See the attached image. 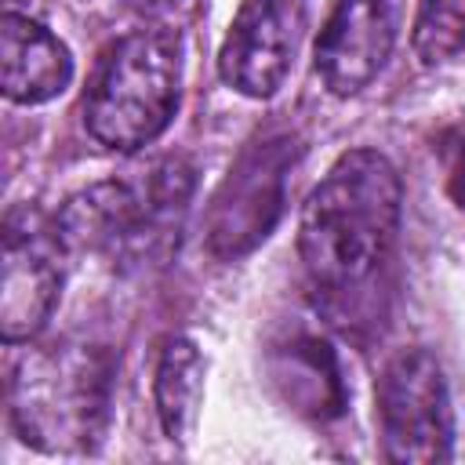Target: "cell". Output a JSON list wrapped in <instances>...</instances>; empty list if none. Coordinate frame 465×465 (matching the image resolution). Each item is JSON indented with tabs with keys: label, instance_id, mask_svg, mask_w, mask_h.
Segmentation results:
<instances>
[{
	"label": "cell",
	"instance_id": "1",
	"mask_svg": "<svg viewBox=\"0 0 465 465\" xmlns=\"http://www.w3.org/2000/svg\"><path fill=\"white\" fill-rule=\"evenodd\" d=\"M403 185L378 149H349L309 193L298 222V254L323 298L360 294L392 258Z\"/></svg>",
	"mask_w": 465,
	"mask_h": 465
},
{
	"label": "cell",
	"instance_id": "2",
	"mask_svg": "<svg viewBox=\"0 0 465 465\" xmlns=\"http://www.w3.org/2000/svg\"><path fill=\"white\" fill-rule=\"evenodd\" d=\"M178 33L163 25L134 29L98 58L84 91V127L98 145L134 153L167 131V124L178 113Z\"/></svg>",
	"mask_w": 465,
	"mask_h": 465
},
{
	"label": "cell",
	"instance_id": "3",
	"mask_svg": "<svg viewBox=\"0 0 465 465\" xmlns=\"http://www.w3.org/2000/svg\"><path fill=\"white\" fill-rule=\"evenodd\" d=\"M105 367L91 352L25 356L11 378V421L40 450H87L105 421Z\"/></svg>",
	"mask_w": 465,
	"mask_h": 465
},
{
	"label": "cell",
	"instance_id": "4",
	"mask_svg": "<svg viewBox=\"0 0 465 465\" xmlns=\"http://www.w3.org/2000/svg\"><path fill=\"white\" fill-rule=\"evenodd\" d=\"M298 153L302 149L291 134H265L236 156L207 211L211 254L240 258L272 232L287 203V182L298 163Z\"/></svg>",
	"mask_w": 465,
	"mask_h": 465
},
{
	"label": "cell",
	"instance_id": "5",
	"mask_svg": "<svg viewBox=\"0 0 465 465\" xmlns=\"http://www.w3.org/2000/svg\"><path fill=\"white\" fill-rule=\"evenodd\" d=\"M378 429L389 461H447L454 447V411L432 352L403 349L378 378Z\"/></svg>",
	"mask_w": 465,
	"mask_h": 465
},
{
	"label": "cell",
	"instance_id": "6",
	"mask_svg": "<svg viewBox=\"0 0 465 465\" xmlns=\"http://www.w3.org/2000/svg\"><path fill=\"white\" fill-rule=\"evenodd\" d=\"M65 240L54 218L36 207H15L4 218V265H0V331L4 341H25L44 331L62 291Z\"/></svg>",
	"mask_w": 465,
	"mask_h": 465
},
{
	"label": "cell",
	"instance_id": "7",
	"mask_svg": "<svg viewBox=\"0 0 465 465\" xmlns=\"http://www.w3.org/2000/svg\"><path fill=\"white\" fill-rule=\"evenodd\" d=\"M309 25V0H243L218 51L222 80L247 98H272Z\"/></svg>",
	"mask_w": 465,
	"mask_h": 465
},
{
	"label": "cell",
	"instance_id": "8",
	"mask_svg": "<svg viewBox=\"0 0 465 465\" xmlns=\"http://www.w3.org/2000/svg\"><path fill=\"white\" fill-rule=\"evenodd\" d=\"M403 25V0H334L316 36V73L338 98L363 91L389 62Z\"/></svg>",
	"mask_w": 465,
	"mask_h": 465
},
{
	"label": "cell",
	"instance_id": "9",
	"mask_svg": "<svg viewBox=\"0 0 465 465\" xmlns=\"http://www.w3.org/2000/svg\"><path fill=\"white\" fill-rule=\"evenodd\" d=\"M73 80L69 47L15 7L0 18V84L18 105H44L58 98Z\"/></svg>",
	"mask_w": 465,
	"mask_h": 465
},
{
	"label": "cell",
	"instance_id": "10",
	"mask_svg": "<svg viewBox=\"0 0 465 465\" xmlns=\"http://www.w3.org/2000/svg\"><path fill=\"white\" fill-rule=\"evenodd\" d=\"M153 396H156V414L167 440H178V443L189 440L203 403V356L196 341H189L185 334H171L163 341L156 360Z\"/></svg>",
	"mask_w": 465,
	"mask_h": 465
},
{
	"label": "cell",
	"instance_id": "11",
	"mask_svg": "<svg viewBox=\"0 0 465 465\" xmlns=\"http://www.w3.org/2000/svg\"><path fill=\"white\" fill-rule=\"evenodd\" d=\"M411 44L421 65H440L461 54L465 51V0H418Z\"/></svg>",
	"mask_w": 465,
	"mask_h": 465
},
{
	"label": "cell",
	"instance_id": "12",
	"mask_svg": "<svg viewBox=\"0 0 465 465\" xmlns=\"http://www.w3.org/2000/svg\"><path fill=\"white\" fill-rule=\"evenodd\" d=\"M440 156H443V182L447 193L458 207H465V124L450 127L440 138Z\"/></svg>",
	"mask_w": 465,
	"mask_h": 465
},
{
	"label": "cell",
	"instance_id": "13",
	"mask_svg": "<svg viewBox=\"0 0 465 465\" xmlns=\"http://www.w3.org/2000/svg\"><path fill=\"white\" fill-rule=\"evenodd\" d=\"M15 4H22V0H7V7H15Z\"/></svg>",
	"mask_w": 465,
	"mask_h": 465
}]
</instances>
